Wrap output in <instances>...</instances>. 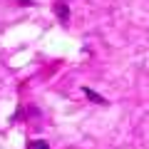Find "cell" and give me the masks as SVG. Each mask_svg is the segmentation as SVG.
Listing matches in <instances>:
<instances>
[{
    "label": "cell",
    "instance_id": "3",
    "mask_svg": "<svg viewBox=\"0 0 149 149\" xmlns=\"http://www.w3.org/2000/svg\"><path fill=\"white\" fill-rule=\"evenodd\" d=\"M27 149H50V144L45 142V139H32V142L27 144Z\"/></svg>",
    "mask_w": 149,
    "mask_h": 149
},
{
    "label": "cell",
    "instance_id": "1",
    "mask_svg": "<svg viewBox=\"0 0 149 149\" xmlns=\"http://www.w3.org/2000/svg\"><path fill=\"white\" fill-rule=\"evenodd\" d=\"M52 13L57 15V20L62 22V25H70V8H67V3H65V0H55Z\"/></svg>",
    "mask_w": 149,
    "mask_h": 149
},
{
    "label": "cell",
    "instance_id": "2",
    "mask_svg": "<svg viewBox=\"0 0 149 149\" xmlns=\"http://www.w3.org/2000/svg\"><path fill=\"white\" fill-rule=\"evenodd\" d=\"M82 92H85V97H87L90 102H95V104H107V100H104V97H102V95H97V92H95V90H90V87H82Z\"/></svg>",
    "mask_w": 149,
    "mask_h": 149
},
{
    "label": "cell",
    "instance_id": "4",
    "mask_svg": "<svg viewBox=\"0 0 149 149\" xmlns=\"http://www.w3.org/2000/svg\"><path fill=\"white\" fill-rule=\"evenodd\" d=\"M17 3H20V5H30L32 0H17Z\"/></svg>",
    "mask_w": 149,
    "mask_h": 149
}]
</instances>
